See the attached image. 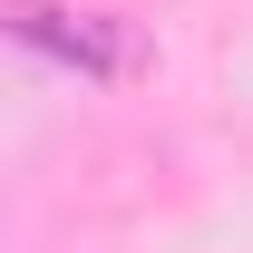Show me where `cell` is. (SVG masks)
<instances>
[{
  "instance_id": "1",
  "label": "cell",
  "mask_w": 253,
  "mask_h": 253,
  "mask_svg": "<svg viewBox=\"0 0 253 253\" xmlns=\"http://www.w3.org/2000/svg\"><path fill=\"white\" fill-rule=\"evenodd\" d=\"M10 39L20 49H39V59H59V68H78V78H126L136 68V30H126L117 10H68V0H20L10 10Z\"/></svg>"
}]
</instances>
